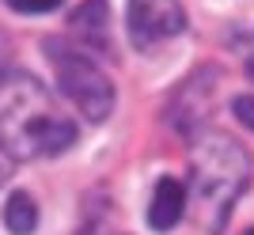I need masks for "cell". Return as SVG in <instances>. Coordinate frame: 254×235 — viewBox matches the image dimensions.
Here are the masks:
<instances>
[{
  "mask_svg": "<svg viewBox=\"0 0 254 235\" xmlns=\"http://www.w3.org/2000/svg\"><path fill=\"white\" fill-rule=\"evenodd\" d=\"M0 144L11 160L61 156L76 144V121L34 76L11 72L0 84Z\"/></svg>",
  "mask_w": 254,
  "mask_h": 235,
  "instance_id": "6da1fadb",
  "label": "cell"
},
{
  "mask_svg": "<svg viewBox=\"0 0 254 235\" xmlns=\"http://www.w3.org/2000/svg\"><path fill=\"white\" fill-rule=\"evenodd\" d=\"M251 182V156L228 133H201L190 152V197L193 220L209 235H216L232 216L239 193Z\"/></svg>",
  "mask_w": 254,
  "mask_h": 235,
  "instance_id": "7a4b0ae2",
  "label": "cell"
},
{
  "mask_svg": "<svg viewBox=\"0 0 254 235\" xmlns=\"http://www.w3.org/2000/svg\"><path fill=\"white\" fill-rule=\"evenodd\" d=\"M42 54H46V61L53 64V72H57V84H61L64 99H68L72 107H80L84 118L106 121L110 110H114V84H110V76H106L84 50L61 42V38H46Z\"/></svg>",
  "mask_w": 254,
  "mask_h": 235,
  "instance_id": "3957f363",
  "label": "cell"
},
{
  "mask_svg": "<svg viewBox=\"0 0 254 235\" xmlns=\"http://www.w3.org/2000/svg\"><path fill=\"white\" fill-rule=\"evenodd\" d=\"M126 27H129V42L137 50H152L156 42L186 31V11L179 0H129Z\"/></svg>",
  "mask_w": 254,
  "mask_h": 235,
  "instance_id": "277c9868",
  "label": "cell"
},
{
  "mask_svg": "<svg viewBox=\"0 0 254 235\" xmlns=\"http://www.w3.org/2000/svg\"><path fill=\"white\" fill-rule=\"evenodd\" d=\"M205 72H209V68H201V72H193L190 80H186V84L179 87V91H175V99H171V107H167V118H171V125L179 129L182 137H193V133H197V125H201V118H205V103H209L212 99V84L205 87L201 95H197V87L205 84Z\"/></svg>",
  "mask_w": 254,
  "mask_h": 235,
  "instance_id": "5b68a950",
  "label": "cell"
},
{
  "mask_svg": "<svg viewBox=\"0 0 254 235\" xmlns=\"http://www.w3.org/2000/svg\"><path fill=\"white\" fill-rule=\"evenodd\" d=\"M186 213V190H182L179 178H159L156 190H152V201H148V224L152 232H171V228L182 220Z\"/></svg>",
  "mask_w": 254,
  "mask_h": 235,
  "instance_id": "8992f818",
  "label": "cell"
},
{
  "mask_svg": "<svg viewBox=\"0 0 254 235\" xmlns=\"http://www.w3.org/2000/svg\"><path fill=\"white\" fill-rule=\"evenodd\" d=\"M68 27H72L87 46H95L103 54L110 50V4H106V0H84V4L72 11Z\"/></svg>",
  "mask_w": 254,
  "mask_h": 235,
  "instance_id": "52a82bcc",
  "label": "cell"
},
{
  "mask_svg": "<svg viewBox=\"0 0 254 235\" xmlns=\"http://www.w3.org/2000/svg\"><path fill=\"white\" fill-rule=\"evenodd\" d=\"M4 224H8L11 235H31L34 228H38V205H34L31 193L15 190L8 197V205H4Z\"/></svg>",
  "mask_w": 254,
  "mask_h": 235,
  "instance_id": "ba28073f",
  "label": "cell"
},
{
  "mask_svg": "<svg viewBox=\"0 0 254 235\" xmlns=\"http://www.w3.org/2000/svg\"><path fill=\"white\" fill-rule=\"evenodd\" d=\"M64 0H8L11 11H19V15H42V11H57Z\"/></svg>",
  "mask_w": 254,
  "mask_h": 235,
  "instance_id": "9c48e42d",
  "label": "cell"
},
{
  "mask_svg": "<svg viewBox=\"0 0 254 235\" xmlns=\"http://www.w3.org/2000/svg\"><path fill=\"white\" fill-rule=\"evenodd\" d=\"M232 110H235V118H239V121L254 133V95H235Z\"/></svg>",
  "mask_w": 254,
  "mask_h": 235,
  "instance_id": "30bf717a",
  "label": "cell"
},
{
  "mask_svg": "<svg viewBox=\"0 0 254 235\" xmlns=\"http://www.w3.org/2000/svg\"><path fill=\"white\" fill-rule=\"evenodd\" d=\"M11 61H15V50H11V38L4 31H0V84H4V80H8L11 72H15V68H11Z\"/></svg>",
  "mask_w": 254,
  "mask_h": 235,
  "instance_id": "8fae6325",
  "label": "cell"
},
{
  "mask_svg": "<svg viewBox=\"0 0 254 235\" xmlns=\"http://www.w3.org/2000/svg\"><path fill=\"white\" fill-rule=\"evenodd\" d=\"M8 175H11V156L4 152V144H0V186L8 182Z\"/></svg>",
  "mask_w": 254,
  "mask_h": 235,
  "instance_id": "7c38bea8",
  "label": "cell"
},
{
  "mask_svg": "<svg viewBox=\"0 0 254 235\" xmlns=\"http://www.w3.org/2000/svg\"><path fill=\"white\" fill-rule=\"evenodd\" d=\"M247 72H251V76H254V54H251V57H247Z\"/></svg>",
  "mask_w": 254,
  "mask_h": 235,
  "instance_id": "4fadbf2b",
  "label": "cell"
},
{
  "mask_svg": "<svg viewBox=\"0 0 254 235\" xmlns=\"http://www.w3.org/2000/svg\"><path fill=\"white\" fill-rule=\"evenodd\" d=\"M247 235H254V228H251V232H247Z\"/></svg>",
  "mask_w": 254,
  "mask_h": 235,
  "instance_id": "5bb4252c",
  "label": "cell"
}]
</instances>
